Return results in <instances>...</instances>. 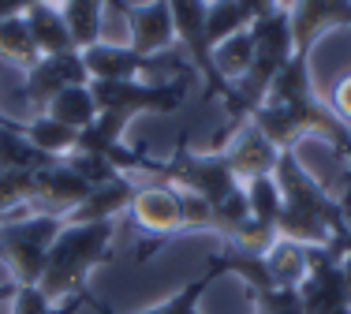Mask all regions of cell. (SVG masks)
I'll list each match as a JSON object with an SVG mask.
<instances>
[{"label": "cell", "mask_w": 351, "mask_h": 314, "mask_svg": "<svg viewBox=\"0 0 351 314\" xmlns=\"http://www.w3.org/2000/svg\"><path fill=\"white\" fill-rule=\"evenodd\" d=\"M108 239H112V221L108 225H71V221H64L60 236L49 247L45 269H41V280L34 288H41L53 303H75L86 274L108 251Z\"/></svg>", "instance_id": "cell-1"}, {"label": "cell", "mask_w": 351, "mask_h": 314, "mask_svg": "<svg viewBox=\"0 0 351 314\" xmlns=\"http://www.w3.org/2000/svg\"><path fill=\"white\" fill-rule=\"evenodd\" d=\"M60 217H23L0 225V258L12 266V280L19 288H34L45 269L49 247L60 236Z\"/></svg>", "instance_id": "cell-2"}, {"label": "cell", "mask_w": 351, "mask_h": 314, "mask_svg": "<svg viewBox=\"0 0 351 314\" xmlns=\"http://www.w3.org/2000/svg\"><path fill=\"white\" fill-rule=\"evenodd\" d=\"M86 64H82V56L75 53H60V56H41L34 68L27 71V105L38 112H45V105L53 101L60 90L68 86H86Z\"/></svg>", "instance_id": "cell-3"}, {"label": "cell", "mask_w": 351, "mask_h": 314, "mask_svg": "<svg viewBox=\"0 0 351 314\" xmlns=\"http://www.w3.org/2000/svg\"><path fill=\"white\" fill-rule=\"evenodd\" d=\"M131 213H135V225L142 232H169V228L183 225V210H180V195L169 187H142L131 198Z\"/></svg>", "instance_id": "cell-4"}, {"label": "cell", "mask_w": 351, "mask_h": 314, "mask_svg": "<svg viewBox=\"0 0 351 314\" xmlns=\"http://www.w3.org/2000/svg\"><path fill=\"white\" fill-rule=\"evenodd\" d=\"M30 27V38L38 45V56H60V53H71V34L64 27V15L56 4H45V0H34V4L23 12Z\"/></svg>", "instance_id": "cell-5"}, {"label": "cell", "mask_w": 351, "mask_h": 314, "mask_svg": "<svg viewBox=\"0 0 351 314\" xmlns=\"http://www.w3.org/2000/svg\"><path fill=\"white\" fill-rule=\"evenodd\" d=\"M277 161L280 157L269 146V135H262V131H243V135H236V143L224 154V165L232 169V176H247V180L269 176V169Z\"/></svg>", "instance_id": "cell-6"}, {"label": "cell", "mask_w": 351, "mask_h": 314, "mask_svg": "<svg viewBox=\"0 0 351 314\" xmlns=\"http://www.w3.org/2000/svg\"><path fill=\"white\" fill-rule=\"evenodd\" d=\"M262 266H265V274H269L273 288H299L306 280L311 254H306L299 243H291V239H277V243L265 251Z\"/></svg>", "instance_id": "cell-7"}, {"label": "cell", "mask_w": 351, "mask_h": 314, "mask_svg": "<svg viewBox=\"0 0 351 314\" xmlns=\"http://www.w3.org/2000/svg\"><path fill=\"white\" fill-rule=\"evenodd\" d=\"M82 64H86V75H94V82H120L142 71V56L128 53V49H116V45L82 49Z\"/></svg>", "instance_id": "cell-8"}, {"label": "cell", "mask_w": 351, "mask_h": 314, "mask_svg": "<svg viewBox=\"0 0 351 314\" xmlns=\"http://www.w3.org/2000/svg\"><path fill=\"white\" fill-rule=\"evenodd\" d=\"M165 41H172V12L161 0H154L131 15V45L138 53H157Z\"/></svg>", "instance_id": "cell-9"}, {"label": "cell", "mask_w": 351, "mask_h": 314, "mask_svg": "<svg viewBox=\"0 0 351 314\" xmlns=\"http://www.w3.org/2000/svg\"><path fill=\"white\" fill-rule=\"evenodd\" d=\"M45 117H53L56 123H64V128H71V131H86L90 123L97 120V105H94L90 86H68V90H60V94L45 105Z\"/></svg>", "instance_id": "cell-10"}, {"label": "cell", "mask_w": 351, "mask_h": 314, "mask_svg": "<svg viewBox=\"0 0 351 314\" xmlns=\"http://www.w3.org/2000/svg\"><path fill=\"white\" fill-rule=\"evenodd\" d=\"M60 15H64V27H68L75 49L97 45V38H101L105 0H68V4L60 8Z\"/></svg>", "instance_id": "cell-11"}, {"label": "cell", "mask_w": 351, "mask_h": 314, "mask_svg": "<svg viewBox=\"0 0 351 314\" xmlns=\"http://www.w3.org/2000/svg\"><path fill=\"white\" fill-rule=\"evenodd\" d=\"M41 60L38 56V45L30 38V27L23 15H8L0 19V64H12V68H34Z\"/></svg>", "instance_id": "cell-12"}, {"label": "cell", "mask_w": 351, "mask_h": 314, "mask_svg": "<svg viewBox=\"0 0 351 314\" xmlns=\"http://www.w3.org/2000/svg\"><path fill=\"white\" fill-rule=\"evenodd\" d=\"M23 135L30 138V146H38L45 157H68V154H75L79 150V131H71V128H64V123H56L53 117H34L23 128Z\"/></svg>", "instance_id": "cell-13"}, {"label": "cell", "mask_w": 351, "mask_h": 314, "mask_svg": "<svg viewBox=\"0 0 351 314\" xmlns=\"http://www.w3.org/2000/svg\"><path fill=\"white\" fill-rule=\"evenodd\" d=\"M250 64H254V41H250V34H232L228 41L217 45V68L224 75H247Z\"/></svg>", "instance_id": "cell-14"}, {"label": "cell", "mask_w": 351, "mask_h": 314, "mask_svg": "<svg viewBox=\"0 0 351 314\" xmlns=\"http://www.w3.org/2000/svg\"><path fill=\"white\" fill-rule=\"evenodd\" d=\"M243 8L239 0H213V12L206 15V38H232L239 34V23H243Z\"/></svg>", "instance_id": "cell-15"}, {"label": "cell", "mask_w": 351, "mask_h": 314, "mask_svg": "<svg viewBox=\"0 0 351 314\" xmlns=\"http://www.w3.org/2000/svg\"><path fill=\"white\" fill-rule=\"evenodd\" d=\"M169 12H172V27H180L187 41H202L206 38V12H202V0H169Z\"/></svg>", "instance_id": "cell-16"}, {"label": "cell", "mask_w": 351, "mask_h": 314, "mask_svg": "<svg viewBox=\"0 0 351 314\" xmlns=\"http://www.w3.org/2000/svg\"><path fill=\"white\" fill-rule=\"evenodd\" d=\"M75 303H53L41 288H19L12 300V314H71Z\"/></svg>", "instance_id": "cell-17"}, {"label": "cell", "mask_w": 351, "mask_h": 314, "mask_svg": "<svg viewBox=\"0 0 351 314\" xmlns=\"http://www.w3.org/2000/svg\"><path fill=\"white\" fill-rule=\"evenodd\" d=\"M332 105H337V112L344 120H351V75H344L337 82V94H332Z\"/></svg>", "instance_id": "cell-18"}, {"label": "cell", "mask_w": 351, "mask_h": 314, "mask_svg": "<svg viewBox=\"0 0 351 314\" xmlns=\"http://www.w3.org/2000/svg\"><path fill=\"white\" fill-rule=\"evenodd\" d=\"M340 266H344V277H348V288H351V254H348L344 262H340Z\"/></svg>", "instance_id": "cell-19"}, {"label": "cell", "mask_w": 351, "mask_h": 314, "mask_svg": "<svg viewBox=\"0 0 351 314\" xmlns=\"http://www.w3.org/2000/svg\"><path fill=\"white\" fill-rule=\"evenodd\" d=\"M45 4H68V0H45Z\"/></svg>", "instance_id": "cell-20"}]
</instances>
